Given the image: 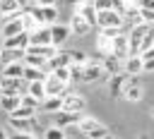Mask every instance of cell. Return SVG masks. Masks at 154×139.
Segmentation results:
<instances>
[{
    "label": "cell",
    "mask_w": 154,
    "mask_h": 139,
    "mask_svg": "<svg viewBox=\"0 0 154 139\" xmlns=\"http://www.w3.org/2000/svg\"><path fill=\"white\" fill-rule=\"evenodd\" d=\"M0 31H2V38H12V36H19V34H24V31H26V24H24V14L19 12V14L10 17V19H5Z\"/></svg>",
    "instance_id": "obj_1"
},
{
    "label": "cell",
    "mask_w": 154,
    "mask_h": 139,
    "mask_svg": "<svg viewBox=\"0 0 154 139\" xmlns=\"http://www.w3.org/2000/svg\"><path fill=\"white\" fill-rule=\"evenodd\" d=\"M152 31V24H137L135 29L128 31V38H130V53L132 55H140V48H142V41L147 38V34Z\"/></svg>",
    "instance_id": "obj_2"
},
{
    "label": "cell",
    "mask_w": 154,
    "mask_h": 139,
    "mask_svg": "<svg viewBox=\"0 0 154 139\" xmlns=\"http://www.w3.org/2000/svg\"><path fill=\"white\" fill-rule=\"evenodd\" d=\"M99 29H111V26H125V17L116 10H99Z\"/></svg>",
    "instance_id": "obj_3"
},
{
    "label": "cell",
    "mask_w": 154,
    "mask_h": 139,
    "mask_svg": "<svg viewBox=\"0 0 154 139\" xmlns=\"http://www.w3.org/2000/svg\"><path fill=\"white\" fill-rule=\"evenodd\" d=\"M26 91H29L26 79H17V77H2L0 79V93H26Z\"/></svg>",
    "instance_id": "obj_4"
},
{
    "label": "cell",
    "mask_w": 154,
    "mask_h": 139,
    "mask_svg": "<svg viewBox=\"0 0 154 139\" xmlns=\"http://www.w3.org/2000/svg\"><path fill=\"white\" fill-rule=\"evenodd\" d=\"M43 84H46V96H67V93H70V84L60 81L53 72L48 74V79H46Z\"/></svg>",
    "instance_id": "obj_5"
},
{
    "label": "cell",
    "mask_w": 154,
    "mask_h": 139,
    "mask_svg": "<svg viewBox=\"0 0 154 139\" xmlns=\"http://www.w3.org/2000/svg\"><path fill=\"white\" fill-rule=\"evenodd\" d=\"M10 127H12V132L34 134V132H38V120H36V117H22V120L10 117Z\"/></svg>",
    "instance_id": "obj_6"
},
{
    "label": "cell",
    "mask_w": 154,
    "mask_h": 139,
    "mask_svg": "<svg viewBox=\"0 0 154 139\" xmlns=\"http://www.w3.org/2000/svg\"><path fill=\"white\" fill-rule=\"evenodd\" d=\"M84 108H87V101L79 96V93H67V96H63V110H67V113H84Z\"/></svg>",
    "instance_id": "obj_7"
},
{
    "label": "cell",
    "mask_w": 154,
    "mask_h": 139,
    "mask_svg": "<svg viewBox=\"0 0 154 139\" xmlns=\"http://www.w3.org/2000/svg\"><path fill=\"white\" fill-rule=\"evenodd\" d=\"M0 108L7 115H12L14 110L22 108V93H0Z\"/></svg>",
    "instance_id": "obj_8"
},
{
    "label": "cell",
    "mask_w": 154,
    "mask_h": 139,
    "mask_svg": "<svg viewBox=\"0 0 154 139\" xmlns=\"http://www.w3.org/2000/svg\"><path fill=\"white\" fill-rule=\"evenodd\" d=\"M70 29H72L75 36H87V34L91 31V24H89L79 12H72V17H70Z\"/></svg>",
    "instance_id": "obj_9"
},
{
    "label": "cell",
    "mask_w": 154,
    "mask_h": 139,
    "mask_svg": "<svg viewBox=\"0 0 154 139\" xmlns=\"http://www.w3.org/2000/svg\"><path fill=\"white\" fill-rule=\"evenodd\" d=\"M70 34H72L70 24H51V36H53V46L55 48H60L70 38Z\"/></svg>",
    "instance_id": "obj_10"
},
{
    "label": "cell",
    "mask_w": 154,
    "mask_h": 139,
    "mask_svg": "<svg viewBox=\"0 0 154 139\" xmlns=\"http://www.w3.org/2000/svg\"><path fill=\"white\" fill-rule=\"evenodd\" d=\"M113 55L120 58V60H128L132 53H130V38L128 34H120L118 38H113Z\"/></svg>",
    "instance_id": "obj_11"
},
{
    "label": "cell",
    "mask_w": 154,
    "mask_h": 139,
    "mask_svg": "<svg viewBox=\"0 0 154 139\" xmlns=\"http://www.w3.org/2000/svg\"><path fill=\"white\" fill-rule=\"evenodd\" d=\"M53 117H55V125L65 129V127H72V125H79V120H82L84 115H82V113H67V110H60V113H55Z\"/></svg>",
    "instance_id": "obj_12"
},
{
    "label": "cell",
    "mask_w": 154,
    "mask_h": 139,
    "mask_svg": "<svg viewBox=\"0 0 154 139\" xmlns=\"http://www.w3.org/2000/svg\"><path fill=\"white\" fill-rule=\"evenodd\" d=\"M31 46H53V36H51V26H41L36 31L29 34Z\"/></svg>",
    "instance_id": "obj_13"
},
{
    "label": "cell",
    "mask_w": 154,
    "mask_h": 139,
    "mask_svg": "<svg viewBox=\"0 0 154 139\" xmlns=\"http://www.w3.org/2000/svg\"><path fill=\"white\" fill-rule=\"evenodd\" d=\"M101 65H103V70L108 72V77H116V74L125 72V60H120V58H116V55H106V60H103Z\"/></svg>",
    "instance_id": "obj_14"
},
{
    "label": "cell",
    "mask_w": 154,
    "mask_h": 139,
    "mask_svg": "<svg viewBox=\"0 0 154 139\" xmlns=\"http://www.w3.org/2000/svg\"><path fill=\"white\" fill-rule=\"evenodd\" d=\"M103 74H106V70H103L101 62H89V65H84V81H87V84L99 81Z\"/></svg>",
    "instance_id": "obj_15"
},
{
    "label": "cell",
    "mask_w": 154,
    "mask_h": 139,
    "mask_svg": "<svg viewBox=\"0 0 154 139\" xmlns=\"http://www.w3.org/2000/svg\"><path fill=\"white\" fill-rule=\"evenodd\" d=\"M75 12H79V14L91 24V29L99 24V10H96V5H94V2H84V5H79Z\"/></svg>",
    "instance_id": "obj_16"
},
{
    "label": "cell",
    "mask_w": 154,
    "mask_h": 139,
    "mask_svg": "<svg viewBox=\"0 0 154 139\" xmlns=\"http://www.w3.org/2000/svg\"><path fill=\"white\" fill-rule=\"evenodd\" d=\"M29 46H31L29 31H24L19 36H12V38H2V48H22V50H26Z\"/></svg>",
    "instance_id": "obj_17"
},
{
    "label": "cell",
    "mask_w": 154,
    "mask_h": 139,
    "mask_svg": "<svg viewBox=\"0 0 154 139\" xmlns=\"http://www.w3.org/2000/svg\"><path fill=\"white\" fill-rule=\"evenodd\" d=\"M22 58H26V50H22V48H2V50H0V62H2V67L10 65V62H19Z\"/></svg>",
    "instance_id": "obj_18"
},
{
    "label": "cell",
    "mask_w": 154,
    "mask_h": 139,
    "mask_svg": "<svg viewBox=\"0 0 154 139\" xmlns=\"http://www.w3.org/2000/svg\"><path fill=\"white\" fill-rule=\"evenodd\" d=\"M125 72H128L130 77H137L140 72H144V60H142V55H130V58L125 60Z\"/></svg>",
    "instance_id": "obj_19"
},
{
    "label": "cell",
    "mask_w": 154,
    "mask_h": 139,
    "mask_svg": "<svg viewBox=\"0 0 154 139\" xmlns=\"http://www.w3.org/2000/svg\"><path fill=\"white\" fill-rule=\"evenodd\" d=\"M19 12H22V5H19L17 0H2V2H0L2 22H5V19H10V17H14V14H19Z\"/></svg>",
    "instance_id": "obj_20"
},
{
    "label": "cell",
    "mask_w": 154,
    "mask_h": 139,
    "mask_svg": "<svg viewBox=\"0 0 154 139\" xmlns=\"http://www.w3.org/2000/svg\"><path fill=\"white\" fill-rule=\"evenodd\" d=\"M137 24H144V22H142V14H140V7H137V5H130L128 12H125V26H128V31H130V29H135Z\"/></svg>",
    "instance_id": "obj_21"
},
{
    "label": "cell",
    "mask_w": 154,
    "mask_h": 139,
    "mask_svg": "<svg viewBox=\"0 0 154 139\" xmlns=\"http://www.w3.org/2000/svg\"><path fill=\"white\" fill-rule=\"evenodd\" d=\"M41 110H46V113H51V115L60 113V110H63V96H48V98L41 103Z\"/></svg>",
    "instance_id": "obj_22"
},
{
    "label": "cell",
    "mask_w": 154,
    "mask_h": 139,
    "mask_svg": "<svg viewBox=\"0 0 154 139\" xmlns=\"http://www.w3.org/2000/svg\"><path fill=\"white\" fill-rule=\"evenodd\" d=\"M24 79L26 81H46L48 72L41 70V67H24Z\"/></svg>",
    "instance_id": "obj_23"
},
{
    "label": "cell",
    "mask_w": 154,
    "mask_h": 139,
    "mask_svg": "<svg viewBox=\"0 0 154 139\" xmlns=\"http://www.w3.org/2000/svg\"><path fill=\"white\" fill-rule=\"evenodd\" d=\"M58 67H70V53H58L55 58H51L48 60V65H46V70H58Z\"/></svg>",
    "instance_id": "obj_24"
},
{
    "label": "cell",
    "mask_w": 154,
    "mask_h": 139,
    "mask_svg": "<svg viewBox=\"0 0 154 139\" xmlns=\"http://www.w3.org/2000/svg\"><path fill=\"white\" fill-rule=\"evenodd\" d=\"M24 67L22 62H10L2 67V77H17V79H24Z\"/></svg>",
    "instance_id": "obj_25"
},
{
    "label": "cell",
    "mask_w": 154,
    "mask_h": 139,
    "mask_svg": "<svg viewBox=\"0 0 154 139\" xmlns=\"http://www.w3.org/2000/svg\"><path fill=\"white\" fill-rule=\"evenodd\" d=\"M77 127H79V129H82V132L89 137L94 129H99V127H101V122H99L96 117H91V115H84V117L79 120V125H77Z\"/></svg>",
    "instance_id": "obj_26"
},
{
    "label": "cell",
    "mask_w": 154,
    "mask_h": 139,
    "mask_svg": "<svg viewBox=\"0 0 154 139\" xmlns=\"http://www.w3.org/2000/svg\"><path fill=\"white\" fill-rule=\"evenodd\" d=\"M26 93H31L34 98H38L41 103L48 98V96H46V84H43V81H29V91H26Z\"/></svg>",
    "instance_id": "obj_27"
},
{
    "label": "cell",
    "mask_w": 154,
    "mask_h": 139,
    "mask_svg": "<svg viewBox=\"0 0 154 139\" xmlns=\"http://www.w3.org/2000/svg\"><path fill=\"white\" fill-rule=\"evenodd\" d=\"M96 46H99V50L103 53V58H106V55H113V38H106V36H101V34H99Z\"/></svg>",
    "instance_id": "obj_28"
},
{
    "label": "cell",
    "mask_w": 154,
    "mask_h": 139,
    "mask_svg": "<svg viewBox=\"0 0 154 139\" xmlns=\"http://www.w3.org/2000/svg\"><path fill=\"white\" fill-rule=\"evenodd\" d=\"M24 65H26V67H41V70H46L48 60H46V58H41V55H29V53H26Z\"/></svg>",
    "instance_id": "obj_29"
},
{
    "label": "cell",
    "mask_w": 154,
    "mask_h": 139,
    "mask_svg": "<svg viewBox=\"0 0 154 139\" xmlns=\"http://www.w3.org/2000/svg\"><path fill=\"white\" fill-rule=\"evenodd\" d=\"M123 96H125L128 101H132V103H135V101H140V98H142V89H140V84H137V81H132V84L125 89V93H123Z\"/></svg>",
    "instance_id": "obj_30"
},
{
    "label": "cell",
    "mask_w": 154,
    "mask_h": 139,
    "mask_svg": "<svg viewBox=\"0 0 154 139\" xmlns=\"http://www.w3.org/2000/svg\"><path fill=\"white\" fill-rule=\"evenodd\" d=\"M70 53V65H89L91 60H87V55L82 50H67Z\"/></svg>",
    "instance_id": "obj_31"
},
{
    "label": "cell",
    "mask_w": 154,
    "mask_h": 139,
    "mask_svg": "<svg viewBox=\"0 0 154 139\" xmlns=\"http://www.w3.org/2000/svg\"><path fill=\"white\" fill-rule=\"evenodd\" d=\"M43 139H67V137H65V129H63V127L53 125V127H48V129H46Z\"/></svg>",
    "instance_id": "obj_32"
},
{
    "label": "cell",
    "mask_w": 154,
    "mask_h": 139,
    "mask_svg": "<svg viewBox=\"0 0 154 139\" xmlns=\"http://www.w3.org/2000/svg\"><path fill=\"white\" fill-rule=\"evenodd\" d=\"M22 108H31V110H36V108H41V101L34 98L31 93H22Z\"/></svg>",
    "instance_id": "obj_33"
},
{
    "label": "cell",
    "mask_w": 154,
    "mask_h": 139,
    "mask_svg": "<svg viewBox=\"0 0 154 139\" xmlns=\"http://www.w3.org/2000/svg\"><path fill=\"white\" fill-rule=\"evenodd\" d=\"M72 81H84V65H70Z\"/></svg>",
    "instance_id": "obj_34"
},
{
    "label": "cell",
    "mask_w": 154,
    "mask_h": 139,
    "mask_svg": "<svg viewBox=\"0 0 154 139\" xmlns=\"http://www.w3.org/2000/svg\"><path fill=\"white\" fill-rule=\"evenodd\" d=\"M53 74L60 79V81H65V84H70L72 81V74H70V67H58V70H53Z\"/></svg>",
    "instance_id": "obj_35"
},
{
    "label": "cell",
    "mask_w": 154,
    "mask_h": 139,
    "mask_svg": "<svg viewBox=\"0 0 154 139\" xmlns=\"http://www.w3.org/2000/svg\"><path fill=\"white\" fill-rule=\"evenodd\" d=\"M7 117H14V120H22V117H36V110H31V108H19V110H14V113L7 115Z\"/></svg>",
    "instance_id": "obj_36"
},
{
    "label": "cell",
    "mask_w": 154,
    "mask_h": 139,
    "mask_svg": "<svg viewBox=\"0 0 154 139\" xmlns=\"http://www.w3.org/2000/svg\"><path fill=\"white\" fill-rule=\"evenodd\" d=\"M123 29H125V26H111V29H101V36H106V38H118V36L123 34Z\"/></svg>",
    "instance_id": "obj_37"
},
{
    "label": "cell",
    "mask_w": 154,
    "mask_h": 139,
    "mask_svg": "<svg viewBox=\"0 0 154 139\" xmlns=\"http://www.w3.org/2000/svg\"><path fill=\"white\" fill-rule=\"evenodd\" d=\"M128 7H130V5H128L125 0H113V10H116V12H120L123 17H125V12H128Z\"/></svg>",
    "instance_id": "obj_38"
},
{
    "label": "cell",
    "mask_w": 154,
    "mask_h": 139,
    "mask_svg": "<svg viewBox=\"0 0 154 139\" xmlns=\"http://www.w3.org/2000/svg\"><path fill=\"white\" fill-rule=\"evenodd\" d=\"M140 14L144 24H154V10H140Z\"/></svg>",
    "instance_id": "obj_39"
},
{
    "label": "cell",
    "mask_w": 154,
    "mask_h": 139,
    "mask_svg": "<svg viewBox=\"0 0 154 139\" xmlns=\"http://www.w3.org/2000/svg\"><path fill=\"white\" fill-rule=\"evenodd\" d=\"M96 10H113V0H91Z\"/></svg>",
    "instance_id": "obj_40"
},
{
    "label": "cell",
    "mask_w": 154,
    "mask_h": 139,
    "mask_svg": "<svg viewBox=\"0 0 154 139\" xmlns=\"http://www.w3.org/2000/svg\"><path fill=\"white\" fill-rule=\"evenodd\" d=\"M135 5L140 10H154V0H135Z\"/></svg>",
    "instance_id": "obj_41"
},
{
    "label": "cell",
    "mask_w": 154,
    "mask_h": 139,
    "mask_svg": "<svg viewBox=\"0 0 154 139\" xmlns=\"http://www.w3.org/2000/svg\"><path fill=\"white\" fill-rule=\"evenodd\" d=\"M10 139H36V134H24V132H12Z\"/></svg>",
    "instance_id": "obj_42"
},
{
    "label": "cell",
    "mask_w": 154,
    "mask_h": 139,
    "mask_svg": "<svg viewBox=\"0 0 154 139\" xmlns=\"http://www.w3.org/2000/svg\"><path fill=\"white\" fill-rule=\"evenodd\" d=\"M38 7H51V5H55V0H34Z\"/></svg>",
    "instance_id": "obj_43"
},
{
    "label": "cell",
    "mask_w": 154,
    "mask_h": 139,
    "mask_svg": "<svg viewBox=\"0 0 154 139\" xmlns=\"http://www.w3.org/2000/svg\"><path fill=\"white\" fill-rule=\"evenodd\" d=\"M144 72H154V58L152 60H144Z\"/></svg>",
    "instance_id": "obj_44"
},
{
    "label": "cell",
    "mask_w": 154,
    "mask_h": 139,
    "mask_svg": "<svg viewBox=\"0 0 154 139\" xmlns=\"http://www.w3.org/2000/svg\"><path fill=\"white\" fill-rule=\"evenodd\" d=\"M154 58V48H149L147 53H142V60H152Z\"/></svg>",
    "instance_id": "obj_45"
},
{
    "label": "cell",
    "mask_w": 154,
    "mask_h": 139,
    "mask_svg": "<svg viewBox=\"0 0 154 139\" xmlns=\"http://www.w3.org/2000/svg\"><path fill=\"white\" fill-rule=\"evenodd\" d=\"M0 139H10V134L5 132V127H0Z\"/></svg>",
    "instance_id": "obj_46"
},
{
    "label": "cell",
    "mask_w": 154,
    "mask_h": 139,
    "mask_svg": "<svg viewBox=\"0 0 154 139\" xmlns=\"http://www.w3.org/2000/svg\"><path fill=\"white\" fill-rule=\"evenodd\" d=\"M17 2H19L22 7H29V5H31V0H17Z\"/></svg>",
    "instance_id": "obj_47"
},
{
    "label": "cell",
    "mask_w": 154,
    "mask_h": 139,
    "mask_svg": "<svg viewBox=\"0 0 154 139\" xmlns=\"http://www.w3.org/2000/svg\"><path fill=\"white\" fill-rule=\"evenodd\" d=\"M67 2H72V5H77V7H79V5H84L82 0H67Z\"/></svg>",
    "instance_id": "obj_48"
},
{
    "label": "cell",
    "mask_w": 154,
    "mask_h": 139,
    "mask_svg": "<svg viewBox=\"0 0 154 139\" xmlns=\"http://www.w3.org/2000/svg\"><path fill=\"white\" fill-rule=\"evenodd\" d=\"M125 2H128V5H135V0H125Z\"/></svg>",
    "instance_id": "obj_49"
},
{
    "label": "cell",
    "mask_w": 154,
    "mask_h": 139,
    "mask_svg": "<svg viewBox=\"0 0 154 139\" xmlns=\"http://www.w3.org/2000/svg\"><path fill=\"white\" fill-rule=\"evenodd\" d=\"M103 139H113V137H111V134H108V137H103Z\"/></svg>",
    "instance_id": "obj_50"
},
{
    "label": "cell",
    "mask_w": 154,
    "mask_h": 139,
    "mask_svg": "<svg viewBox=\"0 0 154 139\" xmlns=\"http://www.w3.org/2000/svg\"><path fill=\"white\" fill-rule=\"evenodd\" d=\"M152 115H154V110H152Z\"/></svg>",
    "instance_id": "obj_51"
},
{
    "label": "cell",
    "mask_w": 154,
    "mask_h": 139,
    "mask_svg": "<svg viewBox=\"0 0 154 139\" xmlns=\"http://www.w3.org/2000/svg\"><path fill=\"white\" fill-rule=\"evenodd\" d=\"M0 2H2V0H0Z\"/></svg>",
    "instance_id": "obj_52"
},
{
    "label": "cell",
    "mask_w": 154,
    "mask_h": 139,
    "mask_svg": "<svg viewBox=\"0 0 154 139\" xmlns=\"http://www.w3.org/2000/svg\"><path fill=\"white\" fill-rule=\"evenodd\" d=\"M67 139H70V137H67Z\"/></svg>",
    "instance_id": "obj_53"
}]
</instances>
